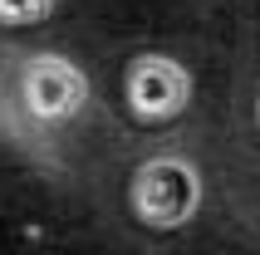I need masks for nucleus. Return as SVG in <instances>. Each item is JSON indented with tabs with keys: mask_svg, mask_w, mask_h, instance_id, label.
Segmentation results:
<instances>
[{
	"mask_svg": "<svg viewBox=\"0 0 260 255\" xmlns=\"http://www.w3.org/2000/svg\"><path fill=\"white\" fill-rule=\"evenodd\" d=\"M191 99V74L177 64V59L162 54H143L133 59L128 69V108L147 123H162V118H177Z\"/></svg>",
	"mask_w": 260,
	"mask_h": 255,
	"instance_id": "7ed1b4c3",
	"label": "nucleus"
},
{
	"mask_svg": "<svg viewBox=\"0 0 260 255\" xmlns=\"http://www.w3.org/2000/svg\"><path fill=\"white\" fill-rule=\"evenodd\" d=\"M133 211L152 231H177L202 211V172L187 157H147L133 177Z\"/></svg>",
	"mask_w": 260,
	"mask_h": 255,
	"instance_id": "f257e3e1",
	"label": "nucleus"
},
{
	"mask_svg": "<svg viewBox=\"0 0 260 255\" xmlns=\"http://www.w3.org/2000/svg\"><path fill=\"white\" fill-rule=\"evenodd\" d=\"M255 118H260V99H255Z\"/></svg>",
	"mask_w": 260,
	"mask_h": 255,
	"instance_id": "39448f33",
	"label": "nucleus"
},
{
	"mask_svg": "<svg viewBox=\"0 0 260 255\" xmlns=\"http://www.w3.org/2000/svg\"><path fill=\"white\" fill-rule=\"evenodd\" d=\"M54 0H0V25H40L49 20Z\"/></svg>",
	"mask_w": 260,
	"mask_h": 255,
	"instance_id": "20e7f679",
	"label": "nucleus"
},
{
	"mask_svg": "<svg viewBox=\"0 0 260 255\" xmlns=\"http://www.w3.org/2000/svg\"><path fill=\"white\" fill-rule=\"evenodd\" d=\"M88 103V79L59 54H35L25 64V108L40 123H64Z\"/></svg>",
	"mask_w": 260,
	"mask_h": 255,
	"instance_id": "f03ea898",
	"label": "nucleus"
}]
</instances>
